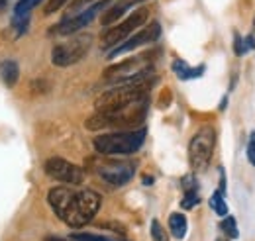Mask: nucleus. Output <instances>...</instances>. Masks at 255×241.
Here are the masks:
<instances>
[{
    "mask_svg": "<svg viewBox=\"0 0 255 241\" xmlns=\"http://www.w3.org/2000/svg\"><path fill=\"white\" fill-rule=\"evenodd\" d=\"M110 4H112V0H98V2H95L93 6H89L87 10H83L81 14H77L75 18L63 20V22H59L57 26H53V28H51V33H57V35H63V37H67V35H75L77 31H81L83 28H87L96 16H98V12L106 10Z\"/></svg>",
    "mask_w": 255,
    "mask_h": 241,
    "instance_id": "10",
    "label": "nucleus"
},
{
    "mask_svg": "<svg viewBox=\"0 0 255 241\" xmlns=\"http://www.w3.org/2000/svg\"><path fill=\"white\" fill-rule=\"evenodd\" d=\"M43 171H45V175L49 179L65 182L69 186H79V184H83L85 179H87L83 167L67 161L63 157H51V159H47L45 165H43Z\"/></svg>",
    "mask_w": 255,
    "mask_h": 241,
    "instance_id": "9",
    "label": "nucleus"
},
{
    "mask_svg": "<svg viewBox=\"0 0 255 241\" xmlns=\"http://www.w3.org/2000/svg\"><path fill=\"white\" fill-rule=\"evenodd\" d=\"M93 47V35L89 33H75L69 39L57 43L51 51V63L55 67H71L83 61Z\"/></svg>",
    "mask_w": 255,
    "mask_h": 241,
    "instance_id": "6",
    "label": "nucleus"
},
{
    "mask_svg": "<svg viewBox=\"0 0 255 241\" xmlns=\"http://www.w3.org/2000/svg\"><path fill=\"white\" fill-rule=\"evenodd\" d=\"M171 67H173V73L177 75V79H181V81L198 79V77H202V75H204V71H206V67H204V65L191 67L187 61H183V59H175Z\"/></svg>",
    "mask_w": 255,
    "mask_h": 241,
    "instance_id": "13",
    "label": "nucleus"
},
{
    "mask_svg": "<svg viewBox=\"0 0 255 241\" xmlns=\"http://www.w3.org/2000/svg\"><path fill=\"white\" fill-rule=\"evenodd\" d=\"M169 232L175 240H183L189 232V222H187V216L181 214V212H173L169 216Z\"/></svg>",
    "mask_w": 255,
    "mask_h": 241,
    "instance_id": "15",
    "label": "nucleus"
},
{
    "mask_svg": "<svg viewBox=\"0 0 255 241\" xmlns=\"http://www.w3.org/2000/svg\"><path fill=\"white\" fill-rule=\"evenodd\" d=\"M220 230L224 232V236L228 240H238L240 238V230H238V222L234 216H226L220 222Z\"/></svg>",
    "mask_w": 255,
    "mask_h": 241,
    "instance_id": "16",
    "label": "nucleus"
},
{
    "mask_svg": "<svg viewBox=\"0 0 255 241\" xmlns=\"http://www.w3.org/2000/svg\"><path fill=\"white\" fill-rule=\"evenodd\" d=\"M159 35H161V24L159 22H149V24H145L139 31H135L133 35H129L124 43H120V45L114 47L110 53H106V57H108V59H116L118 55L135 51L137 47H143V45H147V43L157 41Z\"/></svg>",
    "mask_w": 255,
    "mask_h": 241,
    "instance_id": "11",
    "label": "nucleus"
},
{
    "mask_svg": "<svg viewBox=\"0 0 255 241\" xmlns=\"http://www.w3.org/2000/svg\"><path fill=\"white\" fill-rule=\"evenodd\" d=\"M208 204H210V208L214 210V214H218L220 218H226V216H228V204H226L224 194L220 192V190H216V192L210 196Z\"/></svg>",
    "mask_w": 255,
    "mask_h": 241,
    "instance_id": "17",
    "label": "nucleus"
},
{
    "mask_svg": "<svg viewBox=\"0 0 255 241\" xmlns=\"http://www.w3.org/2000/svg\"><path fill=\"white\" fill-rule=\"evenodd\" d=\"M147 20H149V8H145V6L135 8L126 20L118 22L116 26L108 28V30L102 33V37H100V47H102L104 51H112L114 47H118L120 43H124L135 30L143 28V26L147 24Z\"/></svg>",
    "mask_w": 255,
    "mask_h": 241,
    "instance_id": "5",
    "label": "nucleus"
},
{
    "mask_svg": "<svg viewBox=\"0 0 255 241\" xmlns=\"http://www.w3.org/2000/svg\"><path fill=\"white\" fill-rule=\"evenodd\" d=\"M91 171L96 177L112 186H124L133 179L135 165L129 161H118V159H91L89 161Z\"/></svg>",
    "mask_w": 255,
    "mask_h": 241,
    "instance_id": "7",
    "label": "nucleus"
},
{
    "mask_svg": "<svg viewBox=\"0 0 255 241\" xmlns=\"http://www.w3.org/2000/svg\"><path fill=\"white\" fill-rule=\"evenodd\" d=\"M41 0H18V4H16V14H28L30 10H32L33 6H37Z\"/></svg>",
    "mask_w": 255,
    "mask_h": 241,
    "instance_id": "21",
    "label": "nucleus"
},
{
    "mask_svg": "<svg viewBox=\"0 0 255 241\" xmlns=\"http://www.w3.org/2000/svg\"><path fill=\"white\" fill-rule=\"evenodd\" d=\"M216 241H228V238H220V240H216Z\"/></svg>",
    "mask_w": 255,
    "mask_h": 241,
    "instance_id": "29",
    "label": "nucleus"
},
{
    "mask_svg": "<svg viewBox=\"0 0 255 241\" xmlns=\"http://www.w3.org/2000/svg\"><path fill=\"white\" fill-rule=\"evenodd\" d=\"M198 202H200L198 188H196V190H185V196H183V200H181V208H183V210H191Z\"/></svg>",
    "mask_w": 255,
    "mask_h": 241,
    "instance_id": "18",
    "label": "nucleus"
},
{
    "mask_svg": "<svg viewBox=\"0 0 255 241\" xmlns=\"http://www.w3.org/2000/svg\"><path fill=\"white\" fill-rule=\"evenodd\" d=\"M246 153H248V161L252 163V167H255V131L250 133V141H248Z\"/></svg>",
    "mask_w": 255,
    "mask_h": 241,
    "instance_id": "23",
    "label": "nucleus"
},
{
    "mask_svg": "<svg viewBox=\"0 0 255 241\" xmlns=\"http://www.w3.org/2000/svg\"><path fill=\"white\" fill-rule=\"evenodd\" d=\"M47 202L69 228H83L93 222L100 208V194L95 190H75L71 186H55L47 192Z\"/></svg>",
    "mask_w": 255,
    "mask_h": 241,
    "instance_id": "1",
    "label": "nucleus"
},
{
    "mask_svg": "<svg viewBox=\"0 0 255 241\" xmlns=\"http://www.w3.org/2000/svg\"><path fill=\"white\" fill-rule=\"evenodd\" d=\"M18 77H20V67H18L16 61L6 59L0 63V79H2V83H4L8 89L16 87Z\"/></svg>",
    "mask_w": 255,
    "mask_h": 241,
    "instance_id": "14",
    "label": "nucleus"
},
{
    "mask_svg": "<svg viewBox=\"0 0 255 241\" xmlns=\"http://www.w3.org/2000/svg\"><path fill=\"white\" fill-rule=\"evenodd\" d=\"M153 182V177H143V184H151Z\"/></svg>",
    "mask_w": 255,
    "mask_h": 241,
    "instance_id": "28",
    "label": "nucleus"
},
{
    "mask_svg": "<svg viewBox=\"0 0 255 241\" xmlns=\"http://www.w3.org/2000/svg\"><path fill=\"white\" fill-rule=\"evenodd\" d=\"M151 240L153 241H169V236L159 220H151Z\"/></svg>",
    "mask_w": 255,
    "mask_h": 241,
    "instance_id": "19",
    "label": "nucleus"
},
{
    "mask_svg": "<svg viewBox=\"0 0 255 241\" xmlns=\"http://www.w3.org/2000/svg\"><path fill=\"white\" fill-rule=\"evenodd\" d=\"M45 241H75V240H71V238H57V236H49V238H45Z\"/></svg>",
    "mask_w": 255,
    "mask_h": 241,
    "instance_id": "27",
    "label": "nucleus"
},
{
    "mask_svg": "<svg viewBox=\"0 0 255 241\" xmlns=\"http://www.w3.org/2000/svg\"><path fill=\"white\" fill-rule=\"evenodd\" d=\"M216 145V129L212 125L200 127L189 143V163L194 171H204L212 159Z\"/></svg>",
    "mask_w": 255,
    "mask_h": 241,
    "instance_id": "8",
    "label": "nucleus"
},
{
    "mask_svg": "<svg viewBox=\"0 0 255 241\" xmlns=\"http://www.w3.org/2000/svg\"><path fill=\"white\" fill-rule=\"evenodd\" d=\"M67 4V0H49L47 2V6H45V14H53V12H57L61 6Z\"/></svg>",
    "mask_w": 255,
    "mask_h": 241,
    "instance_id": "24",
    "label": "nucleus"
},
{
    "mask_svg": "<svg viewBox=\"0 0 255 241\" xmlns=\"http://www.w3.org/2000/svg\"><path fill=\"white\" fill-rule=\"evenodd\" d=\"M254 33H255V16H254Z\"/></svg>",
    "mask_w": 255,
    "mask_h": 241,
    "instance_id": "30",
    "label": "nucleus"
},
{
    "mask_svg": "<svg viewBox=\"0 0 255 241\" xmlns=\"http://www.w3.org/2000/svg\"><path fill=\"white\" fill-rule=\"evenodd\" d=\"M145 137H147V129H145V125H141V127L126 129V131L100 133L93 139V145L100 155H106V157L131 155V153L141 149Z\"/></svg>",
    "mask_w": 255,
    "mask_h": 241,
    "instance_id": "4",
    "label": "nucleus"
},
{
    "mask_svg": "<svg viewBox=\"0 0 255 241\" xmlns=\"http://www.w3.org/2000/svg\"><path fill=\"white\" fill-rule=\"evenodd\" d=\"M93 0H73L71 2V8L73 10H79V8H83V6H87V4H91Z\"/></svg>",
    "mask_w": 255,
    "mask_h": 241,
    "instance_id": "26",
    "label": "nucleus"
},
{
    "mask_svg": "<svg viewBox=\"0 0 255 241\" xmlns=\"http://www.w3.org/2000/svg\"><path fill=\"white\" fill-rule=\"evenodd\" d=\"M69 238L75 241H114L110 238H104V236H96V234H71Z\"/></svg>",
    "mask_w": 255,
    "mask_h": 241,
    "instance_id": "20",
    "label": "nucleus"
},
{
    "mask_svg": "<svg viewBox=\"0 0 255 241\" xmlns=\"http://www.w3.org/2000/svg\"><path fill=\"white\" fill-rule=\"evenodd\" d=\"M147 106H149V98L129 106L122 112H114V114H100L96 112L95 116H91L85 121V127L91 131H100V129H116V131H126V129H135L141 127V123L147 116Z\"/></svg>",
    "mask_w": 255,
    "mask_h": 241,
    "instance_id": "3",
    "label": "nucleus"
},
{
    "mask_svg": "<svg viewBox=\"0 0 255 241\" xmlns=\"http://www.w3.org/2000/svg\"><path fill=\"white\" fill-rule=\"evenodd\" d=\"M153 83H155V77H143V79L116 85L98 96V100L95 102V110L100 114L122 112L129 106L149 98V91H151Z\"/></svg>",
    "mask_w": 255,
    "mask_h": 241,
    "instance_id": "2",
    "label": "nucleus"
},
{
    "mask_svg": "<svg viewBox=\"0 0 255 241\" xmlns=\"http://www.w3.org/2000/svg\"><path fill=\"white\" fill-rule=\"evenodd\" d=\"M143 0H112V4L102 12L100 16V24L102 26H112L116 22L122 20V16L126 14L128 10L133 6V4H139Z\"/></svg>",
    "mask_w": 255,
    "mask_h": 241,
    "instance_id": "12",
    "label": "nucleus"
},
{
    "mask_svg": "<svg viewBox=\"0 0 255 241\" xmlns=\"http://www.w3.org/2000/svg\"><path fill=\"white\" fill-rule=\"evenodd\" d=\"M244 47H246V53H248L250 49H255V33H248V35L244 37Z\"/></svg>",
    "mask_w": 255,
    "mask_h": 241,
    "instance_id": "25",
    "label": "nucleus"
},
{
    "mask_svg": "<svg viewBox=\"0 0 255 241\" xmlns=\"http://www.w3.org/2000/svg\"><path fill=\"white\" fill-rule=\"evenodd\" d=\"M234 53L238 55V57H244L246 55V47H244V37L238 33V31H234Z\"/></svg>",
    "mask_w": 255,
    "mask_h": 241,
    "instance_id": "22",
    "label": "nucleus"
}]
</instances>
